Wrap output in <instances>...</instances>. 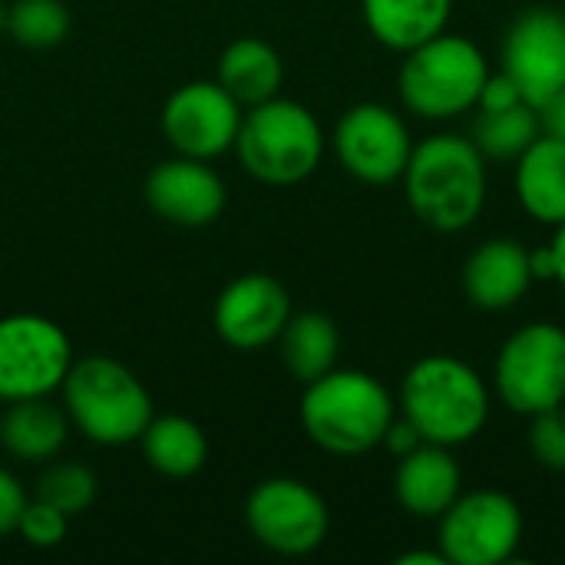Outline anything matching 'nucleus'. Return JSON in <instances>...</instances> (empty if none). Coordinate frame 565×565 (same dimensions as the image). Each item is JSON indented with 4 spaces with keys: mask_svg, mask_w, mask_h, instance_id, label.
<instances>
[{
    "mask_svg": "<svg viewBox=\"0 0 565 565\" xmlns=\"http://www.w3.org/2000/svg\"><path fill=\"white\" fill-rule=\"evenodd\" d=\"M411 212L440 235L467 232L487 209L490 169L470 136L434 132L414 142L401 175Z\"/></svg>",
    "mask_w": 565,
    "mask_h": 565,
    "instance_id": "obj_1",
    "label": "nucleus"
},
{
    "mask_svg": "<svg viewBox=\"0 0 565 565\" xmlns=\"http://www.w3.org/2000/svg\"><path fill=\"white\" fill-rule=\"evenodd\" d=\"M493 411L487 377L454 354H427L401 381L397 414L414 424L427 444L463 447L477 440Z\"/></svg>",
    "mask_w": 565,
    "mask_h": 565,
    "instance_id": "obj_2",
    "label": "nucleus"
},
{
    "mask_svg": "<svg viewBox=\"0 0 565 565\" xmlns=\"http://www.w3.org/2000/svg\"><path fill=\"white\" fill-rule=\"evenodd\" d=\"M298 417L318 450L331 457H361L384 444V434L397 417V401L374 374L334 367L305 384Z\"/></svg>",
    "mask_w": 565,
    "mask_h": 565,
    "instance_id": "obj_3",
    "label": "nucleus"
},
{
    "mask_svg": "<svg viewBox=\"0 0 565 565\" xmlns=\"http://www.w3.org/2000/svg\"><path fill=\"white\" fill-rule=\"evenodd\" d=\"M60 397L73 430H79L96 447L139 444L146 424L156 414L146 384L109 354L73 358Z\"/></svg>",
    "mask_w": 565,
    "mask_h": 565,
    "instance_id": "obj_4",
    "label": "nucleus"
},
{
    "mask_svg": "<svg viewBox=\"0 0 565 565\" xmlns=\"http://www.w3.org/2000/svg\"><path fill=\"white\" fill-rule=\"evenodd\" d=\"M487 76L490 63L480 43L444 30L404 53L397 96L404 109L424 122H454L477 109Z\"/></svg>",
    "mask_w": 565,
    "mask_h": 565,
    "instance_id": "obj_5",
    "label": "nucleus"
},
{
    "mask_svg": "<svg viewBox=\"0 0 565 565\" xmlns=\"http://www.w3.org/2000/svg\"><path fill=\"white\" fill-rule=\"evenodd\" d=\"M328 139L318 116L285 96L248 106L238 126L235 156L242 169L265 185H298L324 159Z\"/></svg>",
    "mask_w": 565,
    "mask_h": 565,
    "instance_id": "obj_6",
    "label": "nucleus"
},
{
    "mask_svg": "<svg viewBox=\"0 0 565 565\" xmlns=\"http://www.w3.org/2000/svg\"><path fill=\"white\" fill-rule=\"evenodd\" d=\"M493 394L516 417H536L565 404V328L530 321L516 328L493 364Z\"/></svg>",
    "mask_w": 565,
    "mask_h": 565,
    "instance_id": "obj_7",
    "label": "nucleus"
},
{
    "mask_svg": "<svg viewBox=\"0 0 565 565\" xmlns=\"http://www.w3.org/2000/svg\"><path fill=\"white\" fill-rule=\"evenodd\" d=\"M523 543V510L503 490H470L437 520L447 565H503Z\"/></svg>",
    "mask_w": 565,
    "mask_h": 565,
    "instance_id": "obj_8",
    "label": "nucleus"
},
{
    "mask_svg": "<svg viewBox=\"0 0 565 565\" xmlns=\"http://www.w3.org/2000/svg\"><path fill=\"white\" fill-rule=\"evenodd\" d=\"M73 364L70 334L43 315L0 318V404L53 397Z\"/></svg>",
    "mask_w": 565,
    "mask_h": 565,
    "instance_id": "obj_9",
    "label": "nucleus"
},
{
    "mask_svg": "<svg viewBox=\"0 0 565 565\" xmlns=\"http://www.w3.org/2000/svg\"><path fill=\"white\" fill-rule=\"evenodd\" d=\"M245 526L278 556H311L331 530L324 497L295 477H268L245 500Z\"/></svg>",
    "mask_w": 565,
    "mask_h": 565,
    "instance_id": "obj_10",
    "label": "nucleus"
},
{
    "mask_svg": "<svg viewBox=\"0 0 565 565\" xmlns=\"http://www.w3.org/2000/svg\"><path fill=\"white\" fill-rule=\"evenodd\" d=\"M331 149L351 179L367 185H391L401 182L411 162L414 136L397 109L384 103H358L338 119Z\"/></svg>",
    "mask_w": 565,
    "mask_h": 565,
    "instance_id": "obj_11",
    "label": "nucleus"
},
{
    "mask_svg": "<svg viewBox=\"0 0 565 565\" xmlns=\"http://www.w3.org/2000/svg\"><path fill=\"white\" fill-rule=\"evenodd\" d=\"M245 106L218 79H192L169 93L162 103V136L179 156L218 159L235 149Z\"/></svg>",
    "mask_w": 565,
    "mask_h": 565,
    "instance_id": "obj_12",
    "label": "nucleus"
},
{
    "mask_svg": "<svg viewBox=\"0 0 565 565\" xmlns=\"http://www.w3.org/2000/svg\"><path fill=\"white\" fill-rule=\"evenodd\" d=\"M500 70L520 86L530 106H543L565 86V13L556 7L523 10L503 33Z\"/></svg>",
    "mask_w": 565,
    "mask_h": 565,
    "instance_id": "obj_13",
    "label": "nucleus"
},
{
    "mask_svg": "<svg viewBox=\"0 0 565 565\" xmlns=\"http://www.w3.org/2000/svg\"><path fill=\"white\" fill-rule=\"evenodd\" d=\"M291 315L288 288L265 271H248L222 288L212 328L235 351H262L278 341Z\"/></svg>",
    "mask_w": 565,
    "mask_h": 565,
    "instance_id": "obj_14",
    "label": "nucleus"
},
{
    "mask_svg": "<svg viewBox=\"0 0 565 565\" xmlns=\"http://www.w3.org/2000/svg\"><path fill=\"white\" fill-rule=\"evenodd\" d=\"M225 182L205 159L172 156L146 175V202L149 209L179 225V228H205L225 209Z\"/></svg>",
    "mask_w": 565,
    "mask_h": 565,
    "instance_id": "obj_15",
    "label": "nucleus"
},
{
    "mask_svg": "<svg viewBox=\"0 0 565 565\" xmlns=\"http://www.w3.org/2000/svg\"><path fill=\"white\" fill-rule=\"evenodd\" d=\"M460 285H463V295L470 298V305L480 311L497 315V311L516 308L533 285L530 248L516 238L480 242L470 252V258L463 262Z\"/></svg>",
    "mask_w": 565,
    "mask_h": 565,
    "instance_id": "obj_16",
    "label": "nucleus"
},
{
    "mask_svg": "<svg viewBox=\"0 0 565 565\" xmlns=\"http://www.w3.org/2000/svg\"><path fill=\"white\" fill-rule=\"evenodd\" d=\"M460 493H463V470L454 457V447L424 440L417 450L397 460L394 497L404 513L417 520H440Z\"/></svg>",
    "mask_w": 565,
    "mask_h": 565,
    "instance_id": "obj_17",
    "label": "nucleus"
},
{
    "mask_svg": "<svg viewBox=\"0 0 565 565\" xmlns=\"http://www.w3.org/2000/svg\"><path fill=\"white\" fill-rule=\"evenodd\" d=\"M513 189L520 209L540 225L565 222V139L540 132V139L516 159Z\"/></svg>",
    "mask_w": 565,
    "mask_h": 565,
    "instance_id": "obj_18",
    "label": "nucleus"
},
{
    "mask_svg": "<svg viewBox=\"0 0 565 565\" xmlns=\"http://www.w3.org/2000/svg\"><path fill=\"white\" fill-rule=\"evenodd\" d=\"M73 424L63 404L50 397H26L3 404L0 414V447L23 463H50L66 447Z\"/></svg>",
    "mask_w": 565,
    "mask_h": 565,
    "instance_id": "obj_19",
    "label": "nucleus"
},
{
    "mask_svg": "<svg viewBox=\"0 0 565 565\" xmlns=\"http://www.w3.org/2000/svg\"><path fill=\"white\" fill-rule=\"evenodd\" d=\"M361 13L367 33L404 56L447 30L454 0H361Z\"/></svg>",
    "mask_w": 565,
    "mask_h": 565,
    "instance_id": "obj_20",
    "label": "nucleus"
},
{
    "mask_svg": "<svg viewBox=\"0 0 565 565\" xmlns=\"http://www.w3.org/2000/svg\"><path fill=\"white\" fill-rule=\"evenodd\" d=\"M215 79L248 109V106H258V103L281 93L285 63H281L278 50L268 40L238 36L222 50Z\"/></svg>",
    "mask_w": 565,
    "mask_h": 565,
    "instance_id": "obj_21",
    "label": "nucleus"
},
{
    "mask_svg": "<svg viewBox=\"0 0 565 565\" xmlns=\"http://www.w3.org/2000/svg\"><path fill=\"white\" fill-rule=\"evenodd\" d=\"M139 447L146 463L169 480H189L209 463L205 430L182 414H152L139 437Z\"/></svg>",
    "mask_w": 565,
    "mask_h": 565,
    "instance_id": "obj_22",
    "label": "nucleus"
},
{
    "mask_svg": "<svg viewBox=\"0 0 565 565\" xmlns=\"http://www.w3.org/2000/svg\"><path fill=\"white\" fill-rule=\"evenodd\" d=\"M275 344L281 351L285 371L295 381H301V384H311L321 374L334 371L338 358H341L338 324L328 315H321V311H298V315H291Z\"/></svg>",
    "mask_w": 565,
    "mask_h": 565,
    "instance_id": "obj_23",
    "label": "nucleus"
},
{
    "mask_svg": "<svg viewBox=\"0 0 565 565\" xmlns=\"http://www.w3.org/2000/svg\"><path fill=\"white\" fill-rule=\"evenodd\" d=\"M540 109L530 103L497 109V113H480L473 122V142L487 156V162H516L536 139H540Z\"/></svg>",
    "mask_w": 565,
    "mask_h": 565,
    "instance_id": "obj_24",
    "label": "nucleus"
},
{
    "mask_svg": "<svg viewBox=\"0 0 565 565\" xmlns=\"http://www.w3.org/2000/svg\"><path fill=\"white\" fill-rule=\"evenodd\" d=\"M70 10L63 0H13L7 7V33L26 50H53L70 36Z\"/></svg>",
    "mask_w": 565,
    "mask_h": 565,
    "instance_id": "obj_25",
    "label": "nucleus"
},
{
    "mask_svg": "<svg viewBox=\"0 0 565 565\" xmlns=\"http://www.w3.org/2000/svg\"><path fill=\"white\" fill-rule=\"evenodd\" d=\"M96 490H99L96 473L73 460H66V463L50 460V467L36 480V500H46L50 507L63 510L70 520L86 513L96 503Z\"/></svg>",
    "mask_w": 565,
    "mask_h": 565,
    "instance_id": "obj_26",
    "label": "nucleus"
},
{
    "mask_svg": "<svg viewBox=\"0 0 565 565\" xmlns=\"http://www.w3.org/2000/svg\"><path fill=\"white\" fill-rule=\"evenodd\" d=\"M66 533H70V516L36 497L26 503L20 523H17V536L33 550H56L66 540Z\"/></svg>",
    "mask_w": 565,
    "mask_h": 565,
    "instance_id": "obj_27",
    "label": "nucleus"
},
{
    "mask_svg": "<svg viewBox=\"0 0 565 565\" xmlns=\"http://www.w3.org/2000/svg\"><path fill=\"white\" fill-rule=\"evenodd\" d=\"M530 454L546 470H565V411L553 407L546 414L530 417Z\"/></svg>",
    "mask_w": 565,
    "mask_h": 565,
    "instance_id": "obj_28",
    "label": "nucleus"
},
{
    "mask_svg": "<svg viewBox=\"0 0 565 565\" xmlns=\"http://www.w3.org/2000/svg\"><path fill=\"white\" fill-rule=\"evenodd\" d=\"M26 503H30V497H26L23 483L7 467H0V536L17 533V523H20Z\"/></svg>",
    "mask_w": 565,
    "mask_h": 565,
    "instance_id": "obj_29",
    "label": "nucleus"
},
{
    "mask_svg": "<svg viewBox=\"0 0 565 565\" xmlns=\"http://www.w3.org/2000/svg\"><path fill=\"white\" fill-rule=\"evenodd\" d=\"M520 103H526L523 93H520V86L500 70V73H490V76H487V83H483V89H480L477 109H480V113H497V109L520 106Z\"/></svg>",
    "mask_w": 565,
    "mask_h": 565,
    "instance_id": "obj_30",
    "label": "nucleus"
},
{
    "mask_svg": "<svg viewBox=\"0 0 565 565\" xmlns=\"http://www.w3.org/2000/svg\"><path fill=\"white\" fill-rule=\"evenodd\" d=\"M424 444V437L414 430V424L411 420H404L401 414L394 417V424L387 427V434H384V444L381 447H387V454H394L397 460L401 457H407L411 450H417Z\"/></svg>",
    "mask_w": 565,
    "mask_h": 565,
    "instance_id": "obj_31",
    "label": "nucleus"
},
{
    "mask_svg": "<svg viewBox=\"0 0 565 565\" xmlns=\"http://www.w3.org/2000/svg\"><path fill=\"white\" fill-rule=\"evenodd\" d=\"M540 126L546 136H556V139H565V86L556 89L543 106H540Z\"/></svg>",
    "mask_w": 565,
    "mask_h": 565,
    "instance_id": "obj_32",
    "label": "nucleus"
},
{
    "mask_svg": "<svg viewBox=\"0 0 565 565\" xmlns=\"http://www.w3.org/2000/svg\"><path fill=\"white\" fill-rule=\"evenodd\" d=\"M530 268H533V281H556V252H553V245L530 248Z\"/></svg>",
    "mask_w": 565,
    "mask_h": 565,
    "instance_id": "obj_33",
    "label": "nucleus"
},
{
    "mask_svg": "<svg viewBox=\"0 0 565 565\" xmlns=\"http://www.w3.org/2000/svg\"><path fill=\"white\" fill-rule=\"evenodd\" d=\"M553 252H556V285L565 291V222L556 225V235H553Z\"/></svg>",
    "mask_w": 565,
    "mask_h": 565,
    "instance_id": "obj_34",
    "label": "nucleus"
},
{
    "mask_svg": "<svg viewBox=\"0 0 565 565\" xmlns=\"http://www.w3.org/2000/svg\"><path fill=\"white\" fill-rule=\"evenodd\" d=\"M397 565H447L440 550H430V553H404Z\"/></svg>",
    "mask_w": 565,
    "mask_h": 565,
    "instance_id": "obj_35",
    "label": "nucleus"
},
{
    "mask_svg": "<svg viewBox=\"0 0 565 565\" xmlns=\"http://www.w3.org/2000/svg\"><path fill=\"white\" fill-rule=\"evenodd\" d=\"M7 33V7H3V0H0V36Z\"/></svg>",
    "mask_w": 565,
    "mask_h": 565,
    "instance_id": "obj_36",
    "label": "nucleus"
},
{
    "mask_svg": "<svg viewBox=\"0 0 565 565\" xmlns=\"http://www.w3.org/2000/svg\"><path fill=\"white\" fill-rule=\"evenodd\" d=\"M0 414H3V411H0Z\"/></svg>",
    "mask_w": 565,
    "mask_h": 565,
    "instance_id": "obj_37",
    "label": "nucleus"
}]
</instances>
